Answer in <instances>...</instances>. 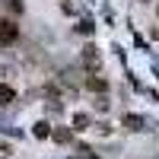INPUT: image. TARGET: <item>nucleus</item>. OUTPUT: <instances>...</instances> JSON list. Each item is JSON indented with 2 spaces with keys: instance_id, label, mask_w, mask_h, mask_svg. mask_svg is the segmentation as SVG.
I'll list each match as a JSON object with an SVG mask.
<instances>
[{
  "instance_id": "obj_1",
  "label": "nucleus",
  "mask_w": 159,
  "mask_h": 159,
  "mask_svg": "<svg viewBox=\"0 0 159 159\" xmlns=\"http://www.w3.org/2000/svg\"><path fill=\"white\" fill-rule=\"evenodd\" d=\"M16 38H19L16 22H13V19H0V42H3V45H13Z\"/></svg>"
},
{
  "instance_id": "obj_2",
  "label": "nucleus",
  "mask_w": 159,
  "mask_h": 159,
  "mask_svg": "<svg viewBox=\"0 0 159 159\" xmlns=\"http://www.w3.org/2000/svg\"><path fill=\"white\" fill-rule=\"evenodd\" d=\"M83 64H86L89 70H99L102 57H99V48H96V45H86V48H83Z\"/></svg>"
},
{
  "instance_id": "obj_3",
  "label": "nucleus",
  "mask_w": 159,
  "mask_h": 159,
  "mask_svg": "<svg viewBox=\"0 0 159 159\" xmlns=\"http://www.w3.org/2000/svg\"><path fill=\"white\" fill-rule=\"evenodd\" d=\"M124 127L130 130V134H140V130H147V118H140V115H124Z\"/></svg>"
},
{
  "instance_id": "obj_4",
  "label": "nucleus",
  "mask_w": 159,
  "mask_h": 159,
  "mask_svg": "<svg viewBox=\"0 0 159 159\" xmlns=\"http://www.w3.org/2000/svg\"><path fill=\"white\" fill-rule=\"evenodd\" d=\"M51 137H54V143L67 147V143L73 140V130H70V127H54V130H51Z\"/></svg>"
},
{
  "instance_id": "obj_5",
  "label": "nucleus",
  "mask_w": 159,
  "mask_h": 159,
  "mask_svg": "<svg viewBox=\"0 0 159 159\" xmlns=\"http://www.w3.org/2000/svg\"><path fill=\"white\" fill-rule=\"evenodd\" d=\"M86 86H89L92 92H105V89H108V80H105L102 73H92V76L86 80Z\"/></svg>"
},
{
  "instance_id": "obj_6",
  "label": "nucleus",
  "mask_w": 159,
  "mask_h": 159,
  "mask_svg": "<svg viewBox=\"0 0 159 159\" xmlns=\"http://www.w3.org/2000/svg\"><path fill=\"white\" fill-rule=\"evenodd\" d=\"M76 76H80V70H76V67H67V70L61 73V83H64V86H80Z\"/></svg>"
},
{
  "instance_id": "obj_7",
  "label": "nucleus",
  "mask_w": 159,
  "mask_h": 159,
  "mask_svg": "<svg viewBox=\"0 0 159 159\" xmlns=\"http://www.w3.org/2000/svg\"><path fill=\"white\" fill-rule=\"evenodd\" d=\"M32 134H35L38 140H45V137H51V124H48V121H38V124H35V130H32Z\"/></svg>"
},
{
  "instance_id": "obj_8",
  "label": "nucleus",
  "mask_w": 159,
  "mask_h": 159,
  "mask_svg": "<svg viewBox=\"0 0 159 159\" xmlns=\"http://www.w3.org/2000/svg\"><path fill=\"white\" fill-rule=\"evenodd\" d=\"M13 99H16V92H13V86H0V105H10Z\"/></svg>"
},
{
  "instance_id": "obj_9",
  "label": "nucleus",
  "mask_w": 159,
  "mask_h": 159,
  "mask_svg": "<svg viewBox=\"0 0 159 159\" xmlns=\"http://www.w3.org/2000/svg\"><path fill=\"white\" fill-rule=\"evenodd\" d=\"M73 127H76V130H86V127H89V115L76 111V115H73Z\"/></svg>"
},
{
  "instance_id": "obj_10",
  "label": "nucleus",
  "mask_w": 159,
  "mask_h": 159,
  "mask_svg": "<svg viewBox=\"0 0 159 159\" xmlns=\"http://www.w3.org/2000/svg\"><path fill=\"white\" fill-rule=\"evenodd\" d=\"M76 32H80V35H92V32H96V25H92V19H80Z\"/></svg>"
},
{
  "instance_id": "obj_11",
  "label": "nucleus",
  "mask_w": 159,
  "mask_h": 159,
  "mask_svg": "<svg viewBox=\"0 0 159 159\" xmlns=\"http://www.w3.org/2000/svg\"><path fill=\"white\" fill-rule=\"evenodd\" d=\"M3 7H7L10 13H22V3H19V0H3Z\"/></svg>"
},
{
  "instance_id": "obj_12",
  "label": "nucleus",
  "mask_w": 159,
  "mask_h": 159,
  "mask_svg": "<svg viewBox=\"0 0 159 159\" xmlns=\"http://www.w3.org/2000/svg\"><path fill=\"white\" fill-rule=\"evenodd\" d=\"M96 108H99V111H108V99H105L102 92H99V99H96Z\"/></svg>"
},
{
  "instance_id": "obj_13",
  "label": "nucleus",
  "mask_w": 159,
  "mask_h": 159,
  "mask_svg": "<svg viewBox=\"0 0 159 159\" xmlns=\"http://www.w3.org/2000/svg\"><path fill=\"white\" fill-rule=\"evenodd\" d=\"M0 156H10V147H7V143H0Z\"/></svg>"
},
{
  "instance_id": "obj_14",
  "label": "nucleus",
  "mask_w": 159,
  "mask_h": 159,
  "mask_svg": "<svg viewBox=\"0 0 159 159\" xmlns=\"http://www.w3.org/2000/svg\"><path fill=\"white\" fill-rule=\"evenodd\" d=\"M140 3H150V0H140Z\"/></svg>"
},
{
  "instance_id": "obj_15",
  "label": "nucleus",
  "mask_w": 159,
  "mask_h": 159,
  "mask_svg": "<svg viewBox=\"0 0 159 159\" xmlns=\"http://www.w3.org/2000/svg\"><path fill=\"white\" fill-rule=\"evenodd\" d=\"M64 3H70V0H64Z\"/></svg>"
},
{
  "instance_id": "obj_16",
  "label": "nucleus",
  "mask_w": 159,
  "mask_h": 159,
  "mask_svg": "<svg viewBox=\"0 0 159 159\" xmlns=\"http://www.w3.org/2000/svg\"><path fill=\"white\" fill-rule=\"evenodd\" d=\"M156 13H159V7H156Z\"/></svg>"
}]
</instances>
